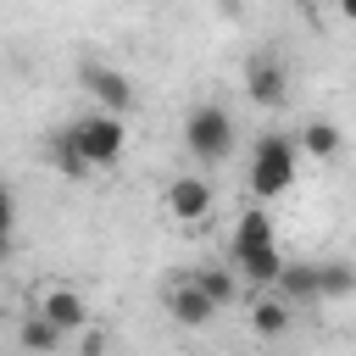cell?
Wrapping results in <instances>:
<instances>
[{"mask_svg":"<svg viewBox=\"0 0 356 356\" xmlns=\"http://www.w3.org/2000/svg\"><path fill=\"white\" fill-rule=\"evenodd\" d=\"M122 145H128V122H122V111H106V106L72 117L50 139V150H56V161H61L67 178H83L89 167H117L122 161Z\"/></svg>","mask_w":356,"mask_h":356,"instance_id":"cell-1","label":"cell"},{"mask_svg":"<svg viewBox=\"0 0 356 356\" xmlns=\"http://www.w3.org/2000/svg\"><path fill=\"white\" fill-rule=\"evenodd\" d=\"M184 145H189L195 161L217 167V161L234 150V117H228V106H222V100H200V106L184 117Z\"/></svg>","mask_w":356,"mask_h":356,"instance_id":"cell-2","label":"cell"},{"mask_svg":"<svg viewBox=\"0 0 356 356\" xmlns=\"http://www.w3.org/2000/svg\"><path fill=\"white\" fill-rule=\"evenodd\" d=\"M295 184V139L284 134H261L250 150V195L256 200H278Z\"/></svg>","mask_w":356,"mask_h":356,"instance_id":"cell-3","label":"cell"},{"mask_svg":"<svg viewBox=\"0 0 356 356\" xmlns=\"http://www.w3.org/2000/svg\"><path fill=\"white\" fill-rule=\"evenodd\" d=\"M245 95H250L256 106H267V111H278V106L289 100V67H284L278 56H267V50H256V56L245 61Z\"/></svg>","mask_w":356,"mask_h":356,"instance_id":"cell-4","label":"cell"},{"mask_svg":"<svg viewBox=\"0 0 356 356\" xmlns=\"http://www.w3.org/2000/svg\"><path fill=\"white\" fill-rule=\"evenodd\" d=\"M78 78H83V89H89V100L95 106H106V111H134V78L128 72H117V67H106V61H83L78 67Z\"/></svg>","mask_w":356,"mask_h":356,"instance_id":"cell-5","label":"cell"},{"mask_svg":"<svg viewBox=\"0 0 356 356\" xmlns=\"http://www.w3.org/2000/svg\"><path fill=\"white\" fill-rule=\"evenodd\" d=\"M273 289L289 300V306H317L323 300V278H317V261H284Z\"/></svg>","mask_w":356,"mask_h":356,"instance_id":"cell-6","label":"cell"},{"mask_svg":"<svg viewBox=\"0 0 356 356\" xmlns=\"http://www.w3.org/2000/svg\"><path fill=\"white\" fill-rule=\"evenodd\" d=\"M167 312H172L184 328H206V323L217 317V300H211L195 278H184V284H172V289H167Z\"/></svg>","mask_w":356,"mask_h":356,"instance_id":"cell-7","label":"cell"},{"mask_svg":"<svg viewBox=\"0 0 356 356\" xmlns=\"http://www.w3.org/2000/svg\"><path fill=\"white\" fill-rule=\"evenodd\" d=\"M167 211H172L178 222H200V217L211 211V184H206V178H172V184H167Z\"/></svg>","mask_w":356,"mask_h":356,"instance_id":"cell-8","label":"cell"},{"mask_svg":"<svg viewBox=\"0 0 356 356\" xmlns=\"http://www.w3.org/2000/svg\"><path fill=\"white\" fill-rule=\"evenodd\" d=\"M39 312H44L61 334H72V328L89 323V300H83L78 289H61V284H56V289H39Z\"/></svg>","mask_w":356,"mask_h":356,"instance_id":"cell-9","label":"cell"},{"mask_svg":"<svg viewBox=\"0 0 356 356\" xmlns=\"http://www.w3.org/2000/svg\"><path fill=\"white\" fill-rule=\"evenodd\" d=\"M284 261H289V256L278 250V239H273V245H250V250H234V267H239L250 284H273Z\"/></svg>","mask_w":356,"mask_h":356,"instance_id":"cell-10","label":"cell"},{"mask_svg":"<svg viewBox=\"0 0 356 356\" xmlns=\"http://www.w3.org/2000/svg\"><path fill=\"white\" fill-rule=\"evenodd\" d=\"M300 150H306L312 161H334V156H339V128H334L328 117H312V122L300 128Z\"/></svg>","mask_w":356,"mask_h":356,"instance_id":"cell-11","label":"cell"},{"mask_svg":"<svg viewBox=\"0 0 356 356\" xmlns=\"http://www.w3.org/2000/svg\"><path fill=\"white\" fill-rule=\"evenodd\" d=\"M278 234H273V217L261 211V206H250L239 222H234V250H250V245H273Z\"/></svg>","mask_w":356,"mask_h":356,"instance_id":"cell-12","label":"cell"},{"mask_svg":"<svg viewBox=\"0 0 356 356\" xmlns=\"http://www.w3.org/2000/svg\"><path fill=\"white\" fill-rule=\"evenodd\" d=\"M250 328L261 334V339H278L284 328H289V300L278 295V300H256L250 306Z\"/></svg>","mask_w":356,"mask_h":356,"instance_id":"cell-13","label":"cell"},{"mask_svg":"<svg viewBox=\"0 0 356 356\" xmlns=\"http://www.w3.org/2000/svg\"><path fill=\"white\" fill-rule=\"evenodd\" d=\"M317 278H323V300L356 295V267H345V261H317Z\"/></svg>","mask_w":356,"mask_h":356,"instance_id":"cell-14","label":"cell"},{"mask_svg":"<svg viewBox=\"0 0 356 356\" xmlns=\"http://www.w3.org/2000/svg\"><path fill=\"white\" fill-rule=\"evenodd\" d=\"M17 345H28V350H56V345H61V328H56L44 312H33V317L17 328Z\"/></svg>","mask_w":356,"mask_h":356,"instance_id":"cell-15","label":"cell"},{"mask_svg":"<svg viewBox=\"0 0 356 356\" xmlns=\"http://www.w3.org/2000/svg\"><path fill=\"white\" fill-rule=\"evenodd\" d=\"M195 284L217 300V312H222V306H234V295H239V284H234V273H228V267H200V273H195Z\"/></svg>","mask_w":356,"mask_h":356,"instance_id":"cell-16","label":"cell"},{"mask_svg":"<svg viewBox=\"0 0 356 356\" xmlns=\"http://www.w3.org/2000/svg\"><path fill=\"white\" fill-rule=\"evenodd\" d=\"M11 222H17V195L0 184V256L11 250Z\"/></svg>","mask_w":356,"mask_h":356,"instance_id":"cell-17","label":"cell"},{"mask_svg":"<svg viewBox=\"0 0 356 356\" xmlns=\"http://www.w3.org/2000/svg\"><path fill=\"white\" fill-rule=\"evenodd\" d=\"M339 17H350V22H356V0H339Z\"/></svg>","mask_w":356,"mask_h":356,"instance_id":"cell-18","label":"cell"}]
</instances>
